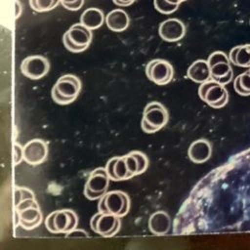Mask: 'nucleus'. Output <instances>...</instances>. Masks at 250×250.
Returning <instances> with one entry per match:
<instances>
[{
  "mask_svg": "<svg viewBox=\"0 0 250 250\" xmlns=\"http://www.w3.org/2000/svg\"><path fill=\"white\" fill-rule=\"evenodd\" d=\"M81 90L79 78L72 74L60 77L53 86L51 95L55 103L59 104H68L76 100Z\"/></svg>",
  "mask_w": 250,
  "mask_h": 250,
  "instance_id": "nucleus-1",
  "label": "nucleus"
},
{
  "mask_svg": "<svg viewBox=\"0 0 250 250\" xmlns=\"http://www.w3.org/2000/svg\"><path fill=\"white\" fill-rule=\"evenodd\" d=\"M16 226L21 225L25 229H32L42 222V214L35 198H27L15 206Z\"/></svg>",
  "mask_w": 250,
  "mask_h": 250,
  "instance_id": "nucleus-2",
  "label": "nucleus"
},
{
  "mask_svg": "<svg viewBox=\"0 0 250 250\" xmlns=\"http://www.w3.org/2000/svg\"><path fill=\"white\" fill-rule=\"evenodd\" d=\"M168 117L167 109L162 104L151 102L144 109L141 127L147 134L155 133L167 124Z\"/></svg>",
  "mask_w": 250,
  "mask_h": 250,
  "instance_id": "nucleus-3",
  "label": "nucleus"
},
{
  "mask_svg": "<svg viewBox=\"0 0 250 250\" xmlns=\"http://www.w3.org/2000/svg\"><path fill=\"white\" fill-rule=\"evenodd\" d=\"M100 212L112 214L117 217L125 216L130 209V198L121 190H112L104 193L99 201Z\"/></svg>",
  "mask_w": 250,
  "mask_h": 250,
  "instance_id": "nucleus-4",
  "label": "nucleus"
},
{
  "mask_svg": "<svg viewBox=\"0 0 250 250\" xmlns=\"http://www.w3.org/2000/svg\"><path fill=\"white\" fill-rule=\"evenodd\" d=\"M92 41V31L85 25L75 23L71 25L62 36L64 47L72 53H80L86 50Z\"/></svg>",
  "mask_w": 250,
  "mask_h": 250,
  "instance_id": "nucleus-5",
  "label": "nucleus"
},
{
  "mask_svg": "<svg viewBox=\"0 0 250 250\" xmlns=\"http://www.w3.org/2000/svg\"><path fill=\"white\" fill-rule=\"evenodd\" d=\"M77 225L78 217L69 209L54 211L45 220L47 229L53 233H68L76 229Z\"/></svg>",
  "mask_w": 250,
  "mask_h": 250,
  "instance_id": "nucleus-6",
  "label": "nucleus"
},
{
  "mask_svg": "<svg viewBox=\"0 0 250 250\" xmlns=\"http://www.w3.org/2000/svg\"><path fill=\"white\" fill-rule=\"evenodd\" d=\"M198 95L203 102L214 108L223 107L227 104L229 99L225 86L212 79L201 83L198 88Z\"/></svg>",
  "mask_w": 250,
  "mask_h": 250,
  "instance_id": "nucleus-7",
  "label": "nucleus"
},
{
  "mask_svg": "<svg viewBox=\"0 0 250 250\" xmlns=\"http://www.w3.org/2000/svg\"><path fill=\"white\" fill-rule=\"evenodd\" d=\"M109 180L110 178L105 168L100 167L92 171L84 188V195L86 198L89 200L101 198L104 193H106Z\"/></svg>",
  "mask_w": 250,
  "mask_h": 250,
  "instance_id": "nucleus-8",
  "label": "nucleus"
},
{
  "mask_svg": "<svg viewBox=\"0 0 250 250\" xmlns=\"http://www.w3.org/2000/svg\"><path fill=\"white\" fill-rule=\"evenodd\" d=\"M120 217L103 212L96 213L90 221L91 229L94 232L104 236L110 237L116 234L120 229Z\"/></svg>",
  "mask_w": 250,
  "mask_h": 250,
  "instance_id": "nucleus-9",
  "label": "nucleus"
},
{
  "mask_svg": "<svg viewBox=\"0 0 250 250\" xmlns=\"http://www.w3.org/2000/svg\"><path fill=\"white\" fill-rule=\"evenodd\" d=\"M146 74L150 81L162 86L168 84L173 79L174 70L169 62L162 59H155L146 64Z\"/></svg>",
  "mask_w": 250,
  "mask_h": 250,
  "instance_id": "nucleus-10",
  "label": "nucleus"
},
{
  "mask_svg": "<svg viewBox=\"0 0 250 250\" xmlns=\"http://www.w3.org/2000/svg\"><path fill=\"white\" fill-rule=\"evenodd\" d=\"M50 68L49 61L39 55L26 57L21 63V73L32 80H37L44 77Z\"/></svg>",
  "mask_w": 250,
  "mask_h": 250,
  "instance_id": "nucleus-11",
  "label": "nucleus"
},
{
  "mask_svg": "<svg viewBox=\"0 0 250 250\" xmlns=\"http://www.w3.org/2000/svg\"><path fill=\"white\" fill-rule=\"evenodd\" d=\"M48 155V146L40 139H33L23 146V160L30 165L41 164Z\"/></svg>",
  "mask_w": 250,
  "mask_h": 250,
  "instance_id": "nucleus-12",
  "label": "nucleus"
},
{
  "mask_svg": "<svg viewBox=\"0 0 250 250\" xmlns=\"http://www.w3.org/2000/svg\"><path fill=\"white\" fill-rule=\"evenodd\" d=\"M158 32L164 41L176 42L185 36L186 27L180 20L168 19L159 24Z\"/></svg>",
  "mask_w": 250,
  "mask_h": 250,
  "instance_id": "nucleus-13",
  "label": "nucleus"
},
{
  "mask_svg": "<svg viewBox=\"0 0 250 250\" xmlns=\"http://www.w3.org/2000/svg\"><path fill=\"white\" fill-rule=\"evenodd\" d=\"M105 170L112 181H124L131 178L124 155L110 158L106 162Z\"/></svg>",
  "mask_w": 250,
  "mask_h": 250,
  "instance_id": "nucleus-14",
  "label": "nucleus"
},
{
  "mask_svg": "<svg viewBox=\"0 0 250 250\" xmlns=\"http://www.w3.org/2000/svg\"><path fill=\"white\" fill-rule=\"evenodd\" d=\"M189 159L194 163H203L207 161L212 154V147L207 140L199 139L191 143L188 151Z\"/></svg>",
  "mask_w": 250,
  "mask_h": 250,
  "instance_id": "nucleus-15",
  "label": "nucleus"
},
{
  "mask_svg": "<svg viewBox=\"0 0 250 250\" xmlns=\"http://www.w3.org/2000/svg\"><path fill=\"white\" fill-rule=\"evenodd\" d=\"M170 216L164 211H156L148 219V229L153 234L164 235L170 230Z\"/></svg>",
  "mask_w": 250,
  "mask_h": 250,
  "instance_id": "nucleus-16",
  "label": "nucleus"
},
{
  "mask_svg": "<svg viewBox=\"0 0 250 250\" xmlns=\"http://www.w3.org/2000/svg\"><path fill=\"white\" fill-rule=\"evenodd\" d=\"M187 75L190 80L196 83H204L211 80V70L208 62L204 60L193 62L188 68Z\"/></svg>",
  "mask_w": 250,
  "mask_h": 250,
  "instance_id": "nucleus-17",
  "label": "nucleus"
},
{
  "mask_svg": "<svg viewBox=\"0 0 250 250\" xmlns=\"http://www.w3.org/2000/svg\"><path fill=\"white\" fill-rule=\"evenodd\" d=\"M130 20L127 13L121 9H115L109 12L105 17L107 27L115 32L125 30L129 25Z\"/></svg>",
  "mask_w": 250,
  "mask_h": 250,
  "instance_id": "nucleus-18",
  "label": "nucleus"
},
{
  "mask_svg": "<svg viewBox=\"0 0 250 250\" xmlns=\"http://www.w3.org/2000/svg\"><path fill=\"white\" fill-rule=\"evenodd\" d=\"M210 70H211V79L224 86L229 84L233 78V72L229 62H218L210 66Z\"/></svg>",
  "mask_w": 250,
  "mask_h": 250,
  "instance_id": "nucleus-19",
  "label": "nucleus"
},
{
  "mask_svg": "<svg viewBox=\"0 0 250 250\" xmlns=\"http://www.w3.org/2000/svg\"><path fill=\"white\" fill-rule=\"evenodd\" d=\"M104 21L103 11L98 8H88L80 17V22L91 30L101 27Z\"/></svg>",
  "mask_w": 250,
  "mask_h": 250,
  "instance_id": "nucleus-20",
  "label": "nucleus"
},
{
  "mask_svg": "<svg viewBox=\"0 0 250 250\" xmlns=\"http://www.w3.org/2000/svg\"><path fill=\"white\" fill-rule=\"evenodd\" d=\"M230 62L240 67H250V44L233 47L229 55Z\"/></svg>",
  "mask_w": 250,
  "mask_h": 250,
  "instance_id": "nucleus-21",
  "label": "nucleus"
},
{
  "mask_svg": "<svg viewBox=\"0 0 250 250\" xmlns=\"http://www.w3.org/2000/svg\"><path fill=\"white\" fill-rule=\"evenodd\" d=\"M233 88L237 94L240 96L250 95V74L245 71L235 77L233 81Z\"/></svg>",
  "mask_w": 250,
  "mask_h": 250,
  "instance_id": "nucleus-22",
  "label": "nucleus"
},
{
  "mask_svg": "<svg viewBox=\"0 0 250 250\" xmlns=\"http://www.w3.org/2000/svg\"><path fill=\"white\" fill-rule=\"evenodd\" d=\"M60 0H29L31 9L35 12H48L54 9Z\"/></svg>",
  "mask_w": 250,
  "mask_h": 250,
  "instance_id": "nucleus-23",
  "label": "nucleus"
},
{
  "mask_svg": "<svg viewBox=\"0 0 250 250\" xmlns=\"http://www.w3.org/2000/svg\"><path fill=\"white\" fill-rule=\"evenodd\" d=\"M153 5L154 8L161 14H172L179 7V5L172 4L167 0H153Z\"/></svg>",
  "mask_w": 250,
  "mask_h": 250,
  "instance_id": "nucleus-24",
  "label": "nucleus"
},
{
  "mask_svg": "<svg viewBox=\"0 0 250 250\" xmlns=\"http://www.w3.org/2000/svg\"><path fill=\"white\" fill-rule=\"evenodd\" d=\"M27 198H34L33 192L26 188H17L14 191V204L15 206L18 205L24 199Z\"/></svg>",
  "mask_w": 250,
  "mask_h": 250,
  "instance_id": "nucleus-25",
  "label": "nucleus"
},
{
  "mask_svg": "<svg viewBox=\"0 0 250 250\" xmlns=\"http://www.w3.org/2000/svg\"><path fill=\"white\" fill-rule=\"evenodd\" d=\"M124 156H125V160H126L127 167H128V170H129L131 178L134 177V176L139 175V173H138V171H139V164H138L137 158L134 156V154L132 152H129L128 154H126Z\"/></svg>",
  "mask_w": 250,
  "mask_h": 250,
  "instance_id": "nucleus-26",
  "label": "nucleus"
},
{
  "mask_svg": "<svg viewBox=\"0 0 250 250\" xmlns=\"http://www.w3.org/2000/svg\"><path fill=\"white\" fill-rule=\"evenodd\" d=\"M131 152L137 158V161H138V164H139V171H138V173L139 174L144 173L146 170L147 166H148V159H147L146 155L144 152L139 151V150H133Z\"/></svg>",
  "mask_w": 250,
  "mask_h": 250,
  "instance_id": "nucleus-27",
  "label": "nucleus"
},
{
  "mask_svg": "<svg viewBox=\"0 0 250 250\" xmlns=\"http://www.w3.org/2000/svg\"><path fill=\"white\" fill-rule=\"evenodd\" d=\"M208 63L210 66L218 63V62H229V57L222 51H216V52H213L209 57H208V60H207Z\"/></svg>",
  "mask_w": 250,
  "mask_h": 250,
  "instance_id": "nucleus-28",
  "label": "nucleus"
},
{
  "mask_svg": "<svg viewBox=\"0 0 250 250\" xmlns=\"http://www.w3.org/2000/svg\"><path fill=\"white\" fill-rule=\"evenodd\" d=\"M60 2L65 9L70 11H77L82 7L84 0H60Z\"/></svg>",
  "mask_w": 250,
  "mask_h": 250,
  "instance_id": "nucleus-29",
  "label": "nucleus"
},
{
  "mask_svg": "<svg viewBox=\"0 0 250 250\" xmlns=\"http://www.w3.org/2000/svg\"><path fill=\"white\" fill-rule=\"evenodd\" d=\"M23 159V147L19 144L15 143L13 145V162L15 165H18Z\"/></svg>",
  "mask_w": 250,
  "mask_h": 250,
  "instance_id": "nucleus-30",
  "label": "nucleus"
},
{
  "mask_svg": "<svg viewBox=\"0 0 250 250\" xmlns=\"http://www.w3.org/2000/svg\"><path fill=\"white\" fill-rule=\"evenodd\" d=\"M21 14V4L19 0H15V18L18 19Z\"/></svg>",
  "mask_w": 250,
  "mask_h": 250,
  "instance_id": "nucleus-31",
  "label": "nucleus"
},
{
  "mask_svg": "<svg viewBox=\"0 0 250 250\" xmlns=\"http://www.w3.org/2000/svg\"><path fill=\"white\" fill-rule=\"evenodd\" d=\"M114 4L119 6H129L135 2V0H112Z\"/></svg>",
  "mask_w": 250,
  "mask_h": 250,
  "instance_id": "nucleus-32",
  "label": "nucleus"
},
{
  "mask_svg": "<svg viewBox=\"0 0 250 250\" xmlns=\"http://www.w3.org/2000/svg\"><path fill=\"white\" fill-rule=\"evenodd\" d=\"M167 1L172 3V4H175V5H180L182 2H184L186 0H167Z\"/></svg>",
  "mask_w": 250,
  "mask_h": 250,
  "instance_id": "nucleus-33",
  "label": "nucleus"
},
{
  "mask_svg": "<svg viewBox=\"0 0 250 250\" xmlns=\"http://www.w3.org/2000/svg\"><path fill=\"white\" fill-rule=\"evenodd\" d=\"M247 72H248V73H249V74H250V67H249V69H248V70H247Z\"/></svg>",
  "mask_w": 250,
  "mask_h": 250,
  "instance_id": "nucleus-34",
  "label": "nucleus"
}]
</instances>
